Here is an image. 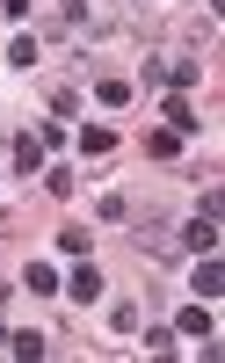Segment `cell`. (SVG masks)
<instances>
[{
    "label": "cell",
    "mask_w": 225,
    "mask_h": 363,
    "mask_svg": "<svg viewBox=\"0 0 225 363\" xmlns=\"http://www.w3.org/2000/svg\"><path fill=\"white\" fill-rule=\"evenodd\" d=\"M0 15H29V0H0Z\"/></svg>",
    "instance_id": "cell-15"
},
{
    "label": "cell",
    "mask_w": 225,
    "mask_h": 363,
    "mask_svg": "<svg viewBox=\"0 0 225 363\" xmlns=\"http://www.w3.org/2000/svg\"><path fill=\"white\" fill-rule=\"evenodd\" d=\"M80 153H87V160L116 153V131H109V124H87V131H80Z\"/></svg>",
    "instance_id": "cell-5"
},
{
    "label": "cell",
    "mask_w": 225,
    "mask_h": 363,
    "mask_svg": "<svg viewBox=\"0 0 225 363\" xmlns=\"http://www.w3.org/2000/svg\"><path fill=\"white\" fill-rule=\"evenodd\" d=\"M29 291H37V298H58V269L51 262H37V269H29V277H22Z\"/></svg>",
    "instance_id": "cell-10"
},
{
    "label": "cell",
    "mask_w": 225,
    "mask_h": 363,
    "mask_svg": "<svg viewBox=\"0 0 225 363\" xmlns=\"http://www.w3.org/2000/svg\"><path fill=\"white\" fill-rule=\"evenodd\" d=\"M189 291H197V298H218V291H225V269H218V262L204 255V269H197V277H189Z\"/></svg>",
    "instance_id": "cell-6"
},
{
    "label": "cell",
    "mask_w": 225,
    "mask_h": 363,
    "mask_svg": "<svg viewBox=\"0 0 225 363\" xmlns=\"http://www.w3.org/2000/svg\"><path fill=\"white\" fill-rule=\"evenodd\" d=\"M160 116H168V131H182V138H189V131H197V109H189V102H175V95H168V102H160Z\"/></svg>",
    "instance_id": "cell-7"
},
{
    "label": "cell",
    "mask_w": 225,
    "mask_h": 363,
    "mask_svg": "<svg viewBox=\"0 0 225 363\" xmlns=\"http://www.w3.org/2000/svg\"><path fill=\"white\" fill-rule=\"evenodd\" d=\"M146 153H153V160H175V153H182V131H168V124H160V131L146 138Z\"/></svg>",
    "instance_id": "cell-8"
},
{
    "label": "cell",
    "mask_w": 225,
    "mask_h": 363,
    "mask_svg": "<svg viewBox=\"0 0 225 363\" xmlns=\"http://www.w3.org/2000/svg\"><path fill=\"white\" fill-rule=\"evenodd\" d=\"M66 291L80 298V306H94V298H102V269H94V262L80 255V269H73V277H66Z\"/></svg>",
    "instance_id": "cell-3"
},
{
    "label": "cell",
    "mask_w": 225,
    "mask_h": 363,
    "mask_svg": "<svg viewBox=\"0 0 225 363\" xmlns=\"http://www.w3.org/2000/svg\"><path fill=\"white\" fill-rule=\"evenodd\" d=\"M175 240H182V247H197V255H218V218L204 211V218H197V225H182Z\"/></svg>",
    "instance_id": "cell-4"
},
{
    "label": "cell",
    "mask_w": 225,
    "mask_h": 363,
    "mask_svg": "<svg viewBox=\"0 0 225 363\" xmlns=\"http://www.w3.org/2000/svg\"><path fill=\"white\" fill-rule=\"evenodd\" d=\"M58 15H66V22H80V15H87V0H58Z\"/></svg>",
    "instance_id": "cell-14"
},
{
    "label": "cell",
    "mask_w": 225,
    "mask_h": 363,
    "mask_svg": "<svg viewBox=\"0 0 225 363\" xmlns=\"http://www.w3.org/2000/svg\"><path fill=\"white\" fill-rule=\"evenodd\" d=\"M58 247H66V255H73V262H80V255H87V247H94V240H87V225H66V233H58Z\"/></svg>",
    "instance_id": "cell-12"
},
{
    "label": "cell",
    "mask_w": 225,
    "mask_h": 363,
    "mask_svg": "<svg viewBox=\"0 0 225 363\" xmlns=\"http://www.w3.org/2000/svg\"><path fill=\"white\" fill-rule=\"evenodd\" d=\"M175 327H182V335H211V313H204V306H182Z\"/></svg>",
    "instance_id": "cell-11"
},
{
    "label": "cell",
    "mask_w": 225,
    "mask_h": 363,
    "mask_svg": "<svg viewBox=\"0 0 225 363\" xmlns=\"http://www.w3.org/2000/svg\"><path fill=\"white\" fill-rule=\"evenodd\" d=\"M94 95H102V109H124V102H131V80H124V73H109L102 87H94Z\"/></svg>",
    "instance_id": "cell-9"
},
{
    "label": "cell",
    "mask_w": 225,
    "mask_h": 363,
    "mask_svg": "<svg viewBox=\"0 0 225 363\" xmlns=\"http://www.w3.org/2000/svg\"><path fill=\"white\" fill-rule=\"evenodd\" d=\"M8 349H15V356H44L51 342H44V335H8Z\"/></svg>",
    "instance_id": "cell-13"
},
{
    "label": "cell",
    "mask_w": 225,
    "mask_h": 363,
    "mask_svg": "<svg viewBox=\"0 0 225 363\" xmlns=\"http://www.w3.org/2000/svg\"><path fill=\"white\" fill-rule=\"evenodd\" d=\"M197 80V58H146V87H160V95H168V87H189Z\"/></svg>",
    "instance_id": "cell-1"
},
{
    "label": "cell",
    "mask_w": 225,
    "mask_h": 363,
    "mask_svg": "<svg viewBox=\"0 0 225 363\" xmlns=\"http://www.w3.org/2000/svg\"><path fill=\"white\" fill-rule=\"evenodd\" d=\"M8 160H15L22 174H44V138H37V131H22V138L8 145Z\"/></svg>",
    "instance_id": "cell-2"
}]
</instances>
